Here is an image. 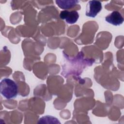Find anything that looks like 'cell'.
<instances>
[{
  "mask_svg": "<svg viewBox=\"0 0 124 124\" xmlns=\"http://www.w3.org/2000/svg\"><path fill=\"white\" fill-rule=\"evenodd\" d=\"M65 61L63 65V71L62 75L67 77L69 75H80L83 69L87 66L92 65L94 60L92 59L84 58L82 52H79L74 58L69 57L67 55H64Z\"/></svg>",
  "mask_w": 124,
  "mask_h": 124,
  "instance_id": "1",
  "label": "cell"
},
{
  "mask_svg": "<svg viewBox=\"0 0 124 124\" xmlns=\"http://www.w3.org/2000/svg\"><path fill=\"white\" fill-rule=\"evenodd\" d=\"M1 94L8 99L16 97L18 93V86L16 83L12 79L5 78L0 84Z\"/></svg>",
  "mask_w": 124,
  "mask_h": 124,
  "instance_id": "2",
  "label": "cell"
},
{
  "mask_svg": "<svg viewBox=\"0 0 124 124\" xmlns=\"http://www.w3.org/2000/svg\"><path fill=\"white\" fill-rule=\"evenodd\" d=\"M102 3L98 0H90L86 7V16L90 17H95L101 11Z\"/></svg>",
  "mask_w": 124,
  "mask_h": 124,
  "instance_id": "3",
  "label": "cell"
},
{
  "mask_svg": "<svg viewBox=\"0 0 124 124\" xmlns=\"http://www.w3.org/2000/svg\"><path fill=\"white\" fill-rule=\"evenodd\" d=\"M60 17L62 19L65 20L68 24H73L78 21L79 18V14L75 10L68 11L65 10L61 12Z\"/></svg>",
  "mask_w": 124,
  "mask_h": 124,
  "instance_id": "4",
  "label": "cell"
},
{
  "mask_svg": "<svg viewBox=\"0 0 124 124\" xmlns=\"http://www.w3.org/2000/svg\"><path fill=\"white\" fill-rule=\"evenodd\" d=\"M106 21L114 26H119L124 22V17L121 14L117 11H114L105 17Z\"/></svg>",
  "mask_w": 124,
  "mask_h": 124,
  "instance_id": "5",
  "label": "cell"
},
{
  "mask_svg": "<svg viewBox=\"0 0 124 124\" xmlns=\"http://www.w3.org/2000/svg\"><path fill=\"white\" fill-rule=\"evenodd\" d=\"M79 2L77 0H56L57 5L61 9H68L75 6Z\"/></svg>",
  "mask_w": 124,
  "mask_h": 124,
  "instance_id": "6",
  "label": "cell"
}]
</instances>
